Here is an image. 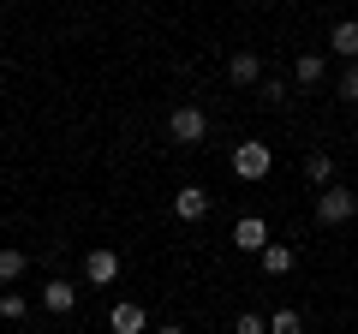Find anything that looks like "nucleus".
Returning <instances> with one entry per match:
<instances>
[{
    "label": "nucleus",
    "instance_id": "nucleus-17",
    "mask_svg": "<svg viewBox=\"0 0 358 334\" xmlns=\"http://www.w3.org/2000/svg\"><path fill=\"white\" fill-rule=\"evenodd\" d=\"M233 334H268V317H257V310H239V322H233Z\"/></svg>",
    "mask_w": 358,
    "mask_h": 334
},
{
    "label": "nucleus",
    "instance_id": "nucleus-12",
    "mask_svg": "<svg viewBox=\"0 0 358 334\" xmlns=\"http://www.w3.org/2000/svg\"><path fill=\"white\" fill-rule=\"evenodd\" d=\"M305 180L317 185V191H329V185H334V155L329 150H310L305 155Z\"/></svg>",
    "mask_w": 358,
    "mask_h": 334
},
{
    "label": "nucleus",
    "instance_id": "nucleus-1",
    "mask_svg": "<svg viewBox=\"0 0 358 334\" xmlns=\"http://www.w3.org/2000/svg\"><path fill=\"white\" fill-rule=\"evenodd\" d=\"M233 173H239V180H268V173H275V150H268V143H257V138H245V143H233Z\"/></svg>",
    "mask_w": 358,
    "mask_h": 334
},
{
    "label": "nucleus",
    "instance_id": "nucleus-10",
    "mask_svg": "<svg viewBox=\"0 0 358 334\" xmlns=\"http://www.w3.org/2000/svg\"><path fill=\"white\" fill-rule=\"evenodd\" d=\"M329 48L341 54L346 66H358V18H341V24L329 30Z\"/></svg>",
    "mask_w": 358,
    "mask_h": 334
},
{
    "label": "nucleus",
    "instance_id": "nucleus-15",
    "mask_svg": "<svg viewBox=\"0 0 358 334\" xmlns=\"http://www.w3.org/2000/svg\"><path fill=\"white\" fill-rule=\"evenodd\" d=\"M30 317V298L18 293V286H6V293H0V322H24Z\"/></svg>",
    "mask_w": 358,
    "mask_h": 334
},
{
    "label": "nucleus",
    "instance_id": "nucleus-4",
    "mask_svg": "<svg viewBox=\"0 0 358 334\" xmlns=\"http://www.w3.org/2000/svg\"><path fill=\"white\" fill-rule=\"evenodd\" d=\"M120 275H126V263H120L114 245H96V251H84V281H90V286H114Z\"/></svg>",
    "mask_w": 358,
    "mask_h": 334
},
{
    "label": "nucleus",
    "instance_id": "nucleus-6",
    "mask_svg": "<svg viewBox=\"0 0 358 334\" xmlns=\"http://www.w3.org/2000/svg\"><path fill=\"white\" fill-rule=\"evenodd\" d=\"M108 334H150V310H143L138 298H120V305L108 310Z\"/></svg>",
    "mask_w": 358,
    "mask_h": 334
},
{
    "label": "nucleus",
    "instance_id": "nucleus-3",
    "mask_svg": "<svg viewBox=\"0 0 358 334\" xmlns=\"http://www.w3.org/2000/svg\"><path fill=\"white\" fill-rule=\"evenodd\" d=\"M358 215V191H346V185H329V191H317V221L322 227H341V221Z\"/></svg>",
    "mask_w": 358,
    "mask_h": 334
},
{
    "label": "nucleus",
    "instance_id": "nucleus-9",
    "mask_svg": "<svg viewBox=\"0 0 358 334\" xmlns=\"http://www.w3.org/2000/svg\"><path fill=\"white\" fill-rule=\"evenodd\" d=\"M227 78L239 84V90H251V84H263V60H257L251 48H239V54L227 60Z\"/></svg>",
    "mask_w": 358,
    "mask_h": 334
},
{
    "label": "nucleus",
    "instance_id": "nucleus-13",
    "mask_svg": "<svg viewBox=\"0 0 358 334\" xmlns=\"http://www.w3.org/2000/svg\"><path fill=\"white\" fill-rule=\"evenodd\" d=\"M322 72H329V60H322V54H299V60H293V78H299V90L322 84Z\"/></svg>",
    "mask_w": 358,
    "mask_h": 334
},
{
    "label": "nucleus",
    "instance_id": "nucleus-11",
    "mask_svg": "<svg viewBox=\"0 0 358 334\" xmlns=\"http://www.w3.org/2000/svg\"><path fill=\"white\" fill-rule=\"evenodd\" d=\"M257 263H263V275H268V281H281V275H293L299 251H293V245H281V239H275V245H268V251H263Z\"/></svg>",
    "mask_w": 358,
    "mask_h": 334
},
{
    "label": "nucleus",
    "instance_id": "nucleus-8",
    "mask_svg": "<svg viewBox=\"0 0 358 334\" xmlns=\"http://www.w3.org/2000/svg\"><path fill=\"white\" fill-rule=\"evenodd\" d=\"M42 310H48V317H66V310H78V286L72 281H60V275H54L48 286H42V298H36Z\"/></svg>",
    "mask_w": 358,
    "mask_h": 334
},
{
    "label": "nucleus",
    "instance_id": "nucleus-7",
    "mask_svg": "<svg viewBox=\"0 0 358 334\" xmlns=\"http://www.w3.org/2000/svg\"><path fill=\"white\" fill-rule=\"evenodd\" d=\"M209 209H215V197H209L203 185H179V191H173V215L179 221H203Z\"/></svg>",
    "mask_w": 358,
    "mask_h": 334
},
{
    "label": "nucleus",
    "instance_id": "nucleus-5",
    "mask_svg": "<svg viewBox=\"0 0 358 334\" xmlns=\"http://www.w3.org/2000/svg\"><path fill=\"white\" fill-rule=\"evenodd\" d=\"M268 245H275V239H268V221H263V215H239V221H233V251L263 257Z\"/></svg>",
    "mask_w": 358,
    "mask_h": 334
},
{
    "label": "nucleus",
    "instance_id": "nucleus-16",
    "mask_svg": "<svg viewBox=\"0 0 358 334\" xmlns=\"http://www.w3.org/2000/svg\"><path fill=\"white\" fill-rule=\"evenodd\" d=\"M268 334H305V317H299L293 305H281V310H268Z\"/></svg>",
    "mask_w": 358,
    "mask_h": 334
},
{
    "label": "nucleus",
    "instance_id": "nucleus-2",
    "mask_svg": "<svg viewBox=\"0 0 358 334\" xmlns=\"http://www.w3.org/2000/svg\"><path fill=\"white\" fill-rule=\"evenodd\" d=\"M167 138L185 143V150H192V143H203V138H209V114H203L197 102H179L173 114H167Z\"/></svg>",
    "mask_w": 358,
    "mask_h": 334
},
{
    "label": "nucleus",
    "instance_id": "nucleus-14",
    "mask_svg": "<svg viewBox=\"0 0 358 334\" xmlns=\"http://www.w3.org/2000/svg\"><path fill=\"white\" fill-rule=\"evenodd\" d=\"M24 269H30V257H24V251H13V245H6V251H0V286L24 281Z\"/></svg>",
    "mask_w": 358,
    "mask_h": 334
},
{
    "label": "nucleus",
    "instance_id": "nucleus-20",
    "mask_svg": "<svg viewBox=\"0 0 358 334\" xmlns=\"http://www.w3.org/2000/svg\"><path fill=\"white\" fill-rule=\"evenodd\" d=\"M155 334H185V328H179V322H162V328H155Z\"/></svg>",
    "mask_w": 358,
    "mask_h": 334
},
{
    "label": "nucleus",
    "instance_id": "nucleus-19",
    "mask_svg": "<svg viewBox=\"0 0 358 334\" xmlns=\"http://www.w3.org/2000/svg\"><path fill=\"white\" fill-rule=\"evenodd\" d=\"M341 96H346V102H358V66H346V72H341Z\"/></svg>",
    "mask_w": 358,
    "mask_h": 334
},
{
    "label": "nucleus",
    "instance_id": "nucleus-18",
    "mask_svg": "<svg viewBox=\"0 0 358 334\" xmlns=\"http://www.w3.org/2000/svg\"><path fill=\"white\" fill-rule=\"evenodd\" d=\"M263 102H268V108L287 102V84H281V78H263Z\"/></svg>",
    "mask_w": 358,
    "mask_h": 334
}]
</instances>
